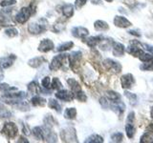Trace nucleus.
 Returning a JSON list of instances; mask_svg holds the SVG:
<instances>
[{
	"instance_id": "nucleus-16",
	"label": "nucleus",
	"mask_w": 153,
	"mask_h": 143,
	"mask_svg": "<svg viewBox=\"0 0 153 143\" xmlns=\"http://www.w3.org/2000/svg\"><path fill=\"white\" fill-rule=\"evenodd\" d=\"M111 108L113 111H115L116 113L122 114L123 112H124V110H126V105H124V103L122 102L121 100H117V101H114L112 103Z\"/></svg>"
},
{
	"instance_id": "nucleus-5",
	"label": "nucleus",
	"mask_w": 153,
	"mask_h": 143,
	"mask_svg": "<svg viewBox=\"0 0 153 143\" xmlns=\"http://www.w3.org/2000/svg\"><path fill=\"white\" fill-rule=\"evenodd\" d=\"M66 57H67V55H59L55 56L54 58H53L52 62L50 63V70L56 71V70L60 69L64 63V60Z\"/></svg>"
},
{
	"instance_id": "nucleus-44",
	"label": "nucleus",
	"mask_w": 153,
	"mask_h": 143,
	"mask_svg": "<svg viewBox=\"0 0 153 143\" xmlns=\"http://www.w3.org/2000/svg\"><path fill=\"white\" fill-rule=\"evenodd\" d=\"M86 2H87V0H76V9H80L82 6H84V5L86 4Z\"/></svg>"
},
{
	"instance_id": "nucleus-14",
	"label": "nucleus",
	"mask_w": 153,
	"mask_h": 143,
	"mask_svg": "<svg viewBox=\"0 0 153 143\" xmlns=\"http://www.w3.org/2000/svg\"><path fill=\"white\" fill-rule=\"evenodd\" d=\"M113 55L115 56H122L124 54V46L119 42H114L113 45Z\"/></svg>"
},
{
	"instance_id": "nucleus-7",
	"label": "nucleus",
	"mask_w": 153,
	"mask_h": 143,
	"mask_svg": "<svg viewBox=\"0 0 153 143\" xmlns=\"http://www.w3.org/2000/svg\"><path fill=\"white\" fill-rule=\"evenodd\" d=\"M56 97L60 100H63V101L69 102L74 99V93L69 92V91H67V90H59V92L56 94Z\"/></svg>"
},
{
	"instance_id": "nucleus-51",
	"label": "nucleus",
	"mask_w": 153,
	"mask_h": 143,
	"mask_svg": "<svg viewBox=\"0 0 153 143\" xmlns=\"http://www.w3.org/2000/svg\"><path fill=\"white\" fill-rule=\"evenodd\" d=\"M0 23H1V22H0Z\"/></svg>"
},
{
	"instance_id": "nucleus-35",
	"label": "nucleus",
	"mask_w": 153,
	"mask_h": 143,
	"mask_svg": "<svg viewBox=\"0 0 153 143\" xmlns=\"http://www.w3.org/2000/svg\"><path fill=\"white\" fill-rule=\"evenodd\" d=\"M5 33H6V35H8L10 37H14L18 35V31L16 28H9L5 31Z\"/></svg>"
},
{
	"instance_id": "nucleus-2",
	"label": "nucleus",
	"mask_w": 153,
	"mask_h": 143,
	"mask_svg": "<svg viewBox=\"0 0 153 143\" xmlns=\"http://www.w3.org/2000/svg\"><path fill=\"white\" fill-rule=\"evenodd\" d=\"M33 10L32 9V7H25L22 8L20 11L18 12V13L16 15V22L23 24L26 21H28V19L30 18V16L33 14Z\"/></svg>"
},
{
	"instance_id": "nucleus-41",
	"label": "nucleus",
	"mask_w": 153,
	"mask_h": 143,
	"mask_svg": "<svg viewBox=\"0 0 153 143\" xmlns=\"http://www.w3.org/2000/svg\"><path fill=\"white\" fill-rule=\"evenodd\" d=\"M75 94H76V99L79 100V101H85L86 98H87V97H86L85 94L83 92H81V91H79V92H78V93Z\"/></svg>"
},
{
	"instance_id": "nucleus-50",
	"label": "nucleus",
	"mask_w": 153,
	"mask_h": 143,
	"mask_svg": "<svg viewBox=\"0 0 153 143\" xmlns=\"http://www.w3.org/2000/svg\"><path fill=\"white\" fill-rule=\"evenodd\" d=\"M105 1H107V2H112L113 0H105Z\"/></svg>"
},
{
	"instance_id": "nucleus-47",
	"label": "nucleus",
	"mask_w": 153,
	"mask_h": 143,
	"mask_svg": "<svg viewBox=\"0 0 153 143\" xmlns=\"http://www.w3.org/2000/svg\"><path fill=\"white\" fill-rule=\"evenodd\" d=\"M128 32L130 33V35H137V36H140L141 35L140 33H136L137 32H135V31H129Z\"/></svg>"
},
{
	"instance_id": "nucleus-26",
	"label": "nucleus",
	"mask_w": 153,
	"mask_h": 143,
	"mask_svg": "<svg viewBox=\"0 0 153 143\" xmlns=\"http://www.w3.org/2000/svg\"><path fill=\"white\" fill-rule=\"evenodd\" d=\"M76 116V110L75 108H67L64 112V117L67 119H74Z\"/></svg>"
},
{
	"instance_id": "nucleus-22",
	"label": "nucleus",
	"mask_w": 153,
	"mask_h": 143,
	"mask_svg": "<svg viewBox=\"0 0 153 143\" xmlns=\"http://www.w3.org/2000/svg\"><path fill=\"white\" fill-rule=\"evenodd\" d=\"M94 27L97 31H107L109 29V26L106 22H104L102 20H98L96 21L95 24H94Z\"/></svg>"
},
{
	"instance_id": "nucleus-32",
	"label": "nucleus",
	"mask_w": 153,
	"mask_h": 143,
	"mask_svg": "<svg viewBox=\"0 0 153 143\" xmlns=\"http://www.w3.org/2000/svg\"><path fill=\"white\" fill-rule=\"evenodd\" d=\"M139 58H140V60H142L143 62H147V61H150L153 59V55L150 54H146V52L142 51L141 54L139 55Z\"/></svg>"
},
{
	"instance_id": "nucleus-10",
	"label": "nucleus",
	"mask_w": 153,
	"mask_h": 143,
	"mask_svg": "<svg viewBox=\"0 0 153 143\" xmlns=\"http://www.w3.org/2000/svg\"><path fill=\"white\" fill-rule=\"evenodd\" d=\"M16 59V56L14 55H11L2 57V58L0 59V66H1V68H3V69L10 68V67L13 65V61Z\"/></svg>"
},
{
	"instance_id": "nucleus-46",
	"label": "nucleus",
	"mask_w": 153,
	"mask_h": 143,
	"mask_svg": "<svg viewBox=\"0 0 153 143\" xmlns=\"http://www.w3.org/2000/svg\"><path fill=\"white\" fill-rule=\"evenodd\" d=\"M143 47H146L145 49H146L147 51L151 52L152 54H153V46H150V45H146V44H143Z\"/></svg>"
},
{
	"instance_id": "nucleus-1",
	"label": "nucleus",
	"mask_w": 153,
	"mask_h": 143,
	"mask_svg": "<svg viewBox=\"0 0 153 143\" xmlns=\"http://www.w3.org/2000/svg\"><path fill=\"white\" fill-rule=\"evenodd\" d=\"M48 27V22L46 19L44 18H40L39 20L32 22L28 27V30L33 35H39L42 33L43 32H45L47 30Z\"/></svg>"
},
{
	"instance_id": "nucleus-27",
	"label": "nucleus",
	"mask_w": 153,
	"mask_h": 143,
	"mask_svg": "<svg viewBox=\"0 0 153 143\" xmlns=\"http://www.w3.org/2000/svg\"><path fill=\"white\" fill-rule=\"evenodd\" d=\"M85 142H87V143H93V142L94 143H102V142H103V138L99 135H92L85 140Z\"/></svg>"
},
{
	"instance_id": "nucleus-12",
	"label": "nucleus",
	"mask_w": 153,
	"mask_h": 143,
	"mask_svg": "<svg viewBox=\"0 0 153 143\" xmlns=\"http://www.w3.org/2000/svg\"><path fill=\"white\" fill-rule=\"evenodd\" d=\"M81 58V52H74L71 55H69V61L71 67L75 70L76 66H78L79 62Z\"/></svg>"
},
{
	"instance_id": "nucleus-23",
	"label": "nucleus",
	"mask_w": 153,
	"mask_h": 143,
	"mask_svg": "<svg viewBox=\"0 0 153 143\" xmlns=\"http://www.w3.org/2000/svg\"><path fill=\"white\" fill-rule=\"evenodd\" d=\"M113 41L112 39H108V38H105V39H102L100 42V49L103 50V51H106L108 50L109 48H111V46L113 45Z\"/></svg>"
},
{
	"instance_id": "nucleus-24",
	"label": "nucleus",
	"mask_w": 153,
	"mask_h": 143,
	"mask_svg": "<svg viewBox=\"0 0 153 143\" xmlns=\"http://www.w3.org/2000/svg\"><path fill=\"white\" fill-rule=\"evenodd\" d=\"M31 103L33 105V106H43V105H45L46 100L44 98L38 97V95H35V97H32Z\"/></svg>"
},
{
	"instance_id": "nucleus-11",
	"label": "nucleus",
	"mask_w": 153,
	"mask_h": 143,
	"mask_svg": "<svg viewBox=\"0 0 153 143\" xmlns=\"http://www.w3.org/2000/svg\"><path fill=\"white\" fill-rule=\"evenodd\" d=\"M88 30L83 27H75L72 29V35L78 38H84L86 35H88Z\"/></svg>"
},
{
	"instance_id": "nucleus-9",
	"label": "nucleus",
	"mask_w": 153,
	"mask_h": 143,
	"mask_svg": "<svg viewBox=\"0 0 153 143\" xmlns=\"http://www.w3.org/2000/svg\"><path fill=\"white\" fill-rule=\"evenodd\" d=\"M122 86L123 89H129L132 87V85L134 84V77L131 74H126L122 76L121 78Z\"/></svg>"
},
{
	"instance_id": "nucleus-15",
	"label": "nucleus",
	"mask_w": 153,
	"mask_h": 143,
	"mask_svg": "<svg viewBox=\"0 0 153 143\" xmlns=\"http://www.w3.org/2000/svg\"><path fill=\"white\" fill-rule=\"evenodd\" d=\"M33 135L35 137H36L37 139H40V140H44V137H45V131H44V128L42 127H35L33 129Z\"/></svg>"
},
{
	"instance_id": "nucleus-13",
	"label": "nucleus",
	"mask_w": 153,
	"mask_h": 143,
	"mask_svg": "<svg viewBox=\"0 0 153 143\" xmlns=\"http://www.w3.org/2000/svg\"><path fill=\"white\" fill-rule=\"evenodd\" d=\"M114 24L117 27H120V28H127V27H129L131 25V23L123 16H116V17H115Z\"/></svg>"
},
{
	"instance_id": "nucleus-48",
	"label": "nucleus",
	"mask_w": 153,
	"mask_h": 143,
	"mask_svg": "<svg viewBox=\"0 0 153 143\" xmlns=\"http://www.w3.org/2000/svg\"><path fill=\"white\" fill-rule=\"evenodd\" d=\"M148 129H150V130H152V131H153V124H151V125L148 126Z\"/></svg>"
},
{
	"instance_id": "nucleus-40",
	"label": "nucleus",
	"mask_w": 153,
	"mask_h": 143,
	"mask_svg": "<svg viewBox=\"0 0 153 143\" xmlns=\"http://www.w3.org/2000/svg\"><path fill=\"white\" fill-rule=\"evenodd\" d=\"M123 138V135L122 133H115L114 135H112L111 139L113 142H121Z\"/></svg>"
},
{
	"instance_id": "nucleus-31",
	"label": "nucleus",
	"mask_w": 153,
	"mask_h": 143,
	"mask_svg": "<svg viewBox=\"0 0 153 143\" xmlns=\"http://www.w3.org/2000/svg\"><path fill=\"white\" fill-rule=\"evenodd\" d=\"M126 135L129 138H132L134 136V132H135V129L133 127V124L131 122H127L126 125Z\"/></svg>"
},
{
	"instance_id": "nucleus-25",
	"label": "nucleus",
	"mask_w": 153,
	"mask_h": 143,
	"mask_svg": "<svg viewBox=\"0 0 153 143\" xmlns=\"http://www.w3.org/2000/svg\"><path fill=\"white\" fill-rule=\"evenodd\" d=\"M141 143H153V131L146 132L141 137Z\"/></svg>"
},
{
	"instance_id": "nucleus-30",
	"label": "nucleus",
	"mask_w": 153,
	"mask_h": 143,
	"mask_svg": "<svg viewBox=\"0 0 153 143\" xmlns=\"http://www.w3.org/2000/svg\"><path fill=\"white\" fill-rule=\"evenodd\" d=\"M13 116V114L8 111V110L4 107V105L0 103V117L6 118V117H11Z\"/></svg>"
},
{
	"instance_id": "nucleus-3",
	"label": "nucleus",
	"mask_w": 153,
	"mask_h": 143,
	"mask_svg": "<svg viewBox=\"0 0 153 143\" xmlns=\"http://www.w3.org/2000/svg\"><path fill=\"white\" fill-rule=\"evenodd\" d=\"M18 129L17 126L14 124L13 122H8L4 125L3 129H2V133L5 135L9 138H13L16 137L17 135Z\"/></svg>"
},
{
	"instance_id": "nucleus-36",
	"label": "nucleus",
	"mask_w": 153,
	"mask_h": 143,
	"mask_svg": "<svg viewBox=\"0 0 153 143\" xmlns=\"http://www.w3.org/2000/svg\"><path fill=\"white\" fill-rule=\"evenodd\" d=\"M107 97L109 98V100H111L112 102L114 101H117V100H120V94L118 93H115V92H108L107 93Z\"/></svg>"
},
{
	"instance_id": "nucleus-8",
	"label": "nucleus",
	"mask_w": 153,
	"mask_h": 143,
	"mask_svg": "<svg viewBox=\"0 0 153 143\" xmlns=\"http://www.w3.org/2000/svg\"><path fill=\"white\" fill-rule=\"evenodd\" d=\"M54 49V43L50 39H43L39 46H38V51L41 52H47Z\"/></svg>"
},
{
	"instance_id": "nucleus-38",
	"label": "nucleus",
	"mask_w": 153,
	"mask_h": 143,
	"mask_svg": "<svg viewBox=\"0 0 153 143\" xmlns=\"http://www.w3.org/2000/svg\"><path fill=\"white\" fill-rule=\"evenodd\" d=\"M52 88L55 89V90H61L62 88V84L59 81V79L57 77H55L53 79V82H52Z\"/></svg>"
},
{
	"instance_id": "nucleus-39",
	"label": "nucleus",
	"mask_w": 153,
	"mask_h": 143,
	"mask_svg": "<svg viewBox=\"0 0 153 143\" xmlns=\"http://www.w3.org/2000/svg\"><path fill=\"white\" fill-rule=\"evenodd\" d=\"M65 28V25H64V23L62 22L61 20H59V21H56V23H55V25H54V30L56 31V32H61L63 29Z\"/></svg>"
},
{
	"instance_id": "nucleus-17",
	"label": "nucleus",
	"mask_w": 153,
	"mask_h": 143,
	"mask_svg": "<svg viewBox=\"0 0 153 143\" xmlns=\"http://www.w3.org/2000/svg\"><path fill=\"white\" fill-rule=\"evenodd\" d=\"M102 39V36H91V37L87 38V39L85 40V42L90 48H94L99 44Z\"/></svg>"
},
{
	"instance_id": "nucleus-45",
	"label": "nucleus",
	"mask_w": 153,
	"mask_h": 143,
	"mask_svg": "<svg viewBox=\"0 0 153 143\" xmlns=\"http://www.w3.org/2000/svg\"><path fill=\"white\" fill-rule=\"evenodd\" d=\"M100 105H102L104 109H106L109 107V102L106 100V98L102 97V98H100Z\"/></svg>"
},
{
	"instance_id": "nucleus-19",
	"label": "nucleus",
	"mask_w": 153,
	"mask_h": 143,
	"mask_svg": "<svg viewBox=\"0 0 153 143\" xmlns=\"http://www.w3.org/2000/svg\"><path fill=\"white\" fill-rule=\"evenodd\" d=\"M28 90L32 94H37L38 93L40 92V88H39V85L36 82V81H32L31 83H29L28 85Z\"/></svg>"
},
{
	"instance_id": "nucleus-20",
	"label": "nucleus",
	"mask_w": 153,
	"mask_h": 143,
	"mask_svg": "<svg viewBox=\"0 0 153 143\" xmlns=\"http://www.w3.org/2000/svg\"><path fill=\"white\" fill-rule=\"evenodd\" d=\"M43 62H45V58L39 56V57H35V58L29 60L28 64H29V66L33 67V68H37V67H39Z\"/></svg>"
},
{
	"instance_id": "nucleus-28",
	"label": "nucleus",
	"mask_w": 153,
	"mask_h": 143,
	"mask_svg": "<svg viewBox=\"0 0 153 143\" xmlns=\"http://www.w3.org/2000/svg\"><path fill=\"white\" fill-rule=\"evenodd\" d=\"M48 106H49L51 109L56 110V111L59 112V113L61 112V106H60L59 103L57 102L56 99H50L49 102H48Z\"/></svg>"
},
{
	"instance_id": "nucleus-6",
	"label": "nucleus",
	"mask_w": 153,
	"mask_h": 143,
	"mask_svg": "<svg viewBox=\"0 0 153 143\" xmlns=\"http://www.w3.org/2000/svg\"><path fill=\"white\" fill-rule=\"evenodd\" d=\"M103 65L107 70L113 71L114 73H120L122 71V65L117 61H114L112 59H105L103 61Z\"/></svg>"
},
{
	"instance_id": "nucleus-4",
	"label": "nucleus",
	"mask_w": 153,
	"mask_h": 143,
	"mask_svg": "<svg viewBox=\"0 0 153 143\" xmlns=\"http://www.w3.org/2000/svg\"><path fill=\"white\" fill-rule=\"evenodd\" d=\"M61 138L63 141L66 142H71V141H76V132L73 128H66L64 130H62L61 132Z\"/></svg>"
},
{
	"instance_id": "nucleus-29",
	"label": "nucleus",
	"mask_w": 153,
	"mask_h": 143,
	"mask_svg": "<svg viewBox=\"0 0 153 143\" xmlns=\"http://www.w3.org/2000/svg\"><path fill=\"white\" fill-rule=\"evenodd\" d=\"M73 45H74V43L73 42H71V41H69V42H65V43H63V44H61V45H59V47L56 48V51L57 52H64V51H68V50H70L72 47H73Z\"/></svg>"
},
{
	"instance_id": "nucleus-33",
	"label": "nucleus",
	"mask_w": 153,
	"mask_h": 143,
	"mask_svg": "<svg viewBox=\"0 0 153 143\" xmlns=\"http://www.w3.org/2000/svg\"><path fill=\"white\" fill-rule=\"evenodd\" d=\"M124 95L130 100V103L131 104H136L137 102V95L135 94H132V93H129V92H124Z\"/></svg>"
},
{
	"instance_id": "nucleus-49",
	"label": "nucleus",
	"mask_w": 153,
	"mask_h": 143,
	"mask_svg": "<svg viewBox=\"0 0 153 143\" xmlns=\"http://www.w3.org/2000/svg\"><path fill=\"white\" fill-rule=\"evenodd\" d=\"M151 116L153 117V109L151 110Z\"/></svg>"
},
{
	"instance_id": "nucleus-21",
	"label": "nucleus",
	"mask_w": 153,
	"mask_h": 143,
	"mask_svg": "<svg viewBox=\"0 0 153 143\" xmlns=\"http://www.w3.org/2000/svg\"><path fill=\"white\" fill-rule=\"evenodd\" d=\"M62 13L65 17H71L74 13V7L71 4H66L62 7Z\"/></svg>"
},
{
	"instance_id": "nucleus-18",
	"label": "nucleus",
	"mask_w": 153,
	"mask_h": 143,
	"mask_svg": "<svg viewBox=\"0 0 153 143\" xmlns=\"http://www.w3.org/2000/svg\"><path fill=\"white\" fill-rule=\"evenodd\" d=\"M67 82H68L70 88L72 90V92H73L74 94H76L78 92H79V91H81L80 86H79V82L76 79H74V78H69L68 80H67Z\"/></svg>"
},
{
	"instance_id": "nucleus-37",
	"label": "nucleus",
	"mask_w": 153,
	"mask_h": 143,
	"mask_svg": "<svg viewBox=\"0 0 153 143\" xmlns=\"http://www.w3.org/2000/svg\"><path fill=\"white\" fill-rule=\"evenodd\" d=\"M0 91L8 93V92H13V91H16V88L11 87V86H9L8 84H0Z\"/></svg>"
},
{
	"instance_id": "nucleus-43",
	"label": "nucleus",
	"mask_w": 153,
	"mask_h": 143,
	"mask_svg": "<svg viewBox=\"0 0 153 143\" xmlns=\"http://www.w3.org/2000/svg\"><path fill=\"white\" fill-rule=\"evenodd\" d=\"M16 3V0H4L0 5H1L2 7H7V6H11V5H14Z\"/></svg>"
},
{
	"instance_id": "nucleus-42",
	"label": "nucleus",
	"mask_w": 153,
	"mask_h": 143,
	"mask_svg": "<svg viewBox=\"0 0 153 143\" xmlns=\"http://www.w3.org/2000/svg\"><path fill=\"white\" fill-rule=\"evenodd\" d=\"M41 84H42V86L44 88L49 89L50 88V77H49V76H46V77L43 78L42 81H41Z\"/></svg>"
},
{
	"instance_id": "nucleus-34",
	"label": "nucleus",
	"mask_w": 153,
	"mask_h": 143,
	"mask_svg": "<svg viewBox=\"0 0 153 143\" xmlns=\"http://www.w3.org/2000/svg\"><path fill=\"white\" fill-rule=\"evenodd\" d=\"M140 68L143 71H153V59L150 61H147L146 62L145 64H143Z\"/></svg>"
}]
</instances>
